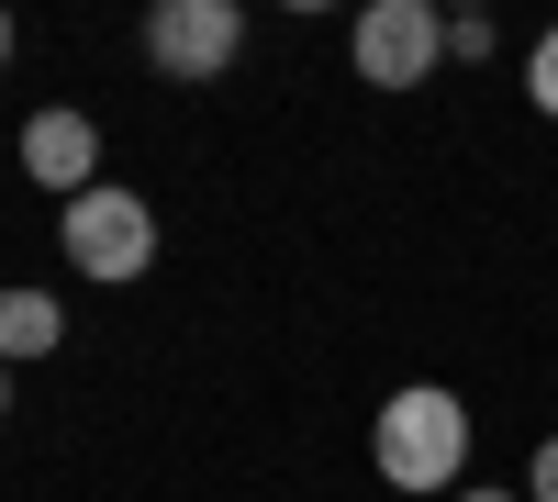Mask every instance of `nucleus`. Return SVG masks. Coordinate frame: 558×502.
I'll use <instances>...</instances> for the list:
<instances>
[{
	"label": "nucleus",
	"instance_id": "obj_7",
	"mask_svg": "<svg viewBox=\"0 0 558 502\" xmlns=\"http://www.w3.org/2000/svg\"><path fill=\"white\" fill-rule=\"evenodd\" d=\"M525 101L558 123V34H536V57H525Z\"/></svg>",
	"mask_w": 558,
	"mask_h": 502
},
{
	"label": "nucleus",
	"instance_id": "obj_2",
	"mask_svg": "<svg viewBox=\"0 0 558 502\" xmlns=\"http://www.w3.org/2000/svg\"><path fill=\"white\" fill-rule=\"evenodd\" d=\"M57 235H68V268H89V280H112V291L157 268V212L134 201L123 179H101V191H78Z\"/></svg>",
	"mask_w": 558,
	"mask_h": 502
},
{
	"label": "nucleus",
	"instance_id": "obj_5",
	"mask_svg": "<svg viewBox=\"0 0 558 502\" xmlns=\"http://www.w3.org/2000/svg\"><path fill=\"white\" fill-rule=\"evenodd\" d=\"M23 179H45L57 201L101 191V123H89V112H34L23 123Z\"/></svg>",
	"mask_w": 558,
	"mask_h": 502
},
{
	"label": "nucleus",
	"instance_id": "obj_4",
	"mask_svg": "<svg viewBox=\"0 0 558 502\" xmlns=\"http://www.w3.org/2000/svg\"><path fill=\"white\" fill-rule=\"evenodd\" d=\"M246 57V12L235 0H157L146 12V68L157 78H223Z\"/></svg>",
	"mask_w": 558,
	"mask_h": 502
},
{
	"label": "nucleus",
	"instance_id": "obj_6",
	"mask_svg": "<svg viewBox=\"0 0 558 502\" xmlns=\"http://www.w3.org/2000/svg\"><path fill=\"white\" fill-rule=\"evenodd\" d=\"M57 335H68V313L45 291H0V369H12V357H45Z\"/></svg>",
	"mask_w": 558,
	"mask_h": 502
},
{
	"label": "nucleus",
	"instance_id": "obj_9",
	"mask_svg": "<svg viewBox=\"0 0 558 502\" xmlns=\"http://www.w3.org/2000/svg\"><path fill=\"white\" fill-rule=\"evenodd\" d=\"M458 502H525V491H458Z\"/></svg>",
	"mask_w": 558,
	"mask_h": 502
},
{
	"label": "nucleus",
	"instance_id": "obj_8",
	"mask_svg": "<svg viewBox=\"0 0 558 502\" xmlns=\"http://www.w3.org/2000/svg\"><path fill=\"white\" fill-rule=\"evenodd\" d=\"M525 502H558V436H536V458H525Z\"/></svg>",
	"mask_w": 558,
	"mask_h": 502
},
{
	"label": "nucleus",
	"instance_id": "obj_1",
	"mask_svg": "<svg viewBox=\"0 0 558 502\" xmlns=\"http://www.w3.org/2000/svg\"><path fill=\"white\" fill-rule=\"evenodd\" d=\"M368 469H380L391 491H447L458 469H470V402L413 380L380 402V425H368Z\"/></svg>",
	"mask_w": 558,
	"mask_h": 502
},
{
	"label": "nucleus",
	"instance_id": "obj_10",
	"mask_svg": "<svg viewBox=\"0 0 558 502\" xmlns=\"http://www.w3.org/2000/svg\"><path fill=\"white\" fill-rule=\"evenodd\" d=\"M0 414H12V369H0Z\"/></svg>",
	"mask_w": 558,
	"mask_h": 502
},
{
	"label": "nucleus",
	"instance_id": "obj_3",
	"mask_svg": "<svg viewBox=\"0 0 558 502\" xmlns=\"http://www.w3.org/2000/svg\"><path fill=\"white\" fill-rule=\"evenodd\" d=\"M347 57H357L368 89H425L436 57H447V12L436 0H368L357 34H347Z\"/></svg>",
	"mask_w": 558,
	"mask_h": 502
},
{
	"label": "nucleus",
	"instance_id": "obj_11",
	"mask_svg": "<svg viewBox=\"0 0 558 502\" xmlns=\"http://www.w3.org/2000/svg\"><path fill=\"white\" fill-rule=\"evenodd\" d=\"M0 57H12V12H0Z\"/></svg>",
	"mask_w": 558,
	"mask_h": 502
}]
</instances>
